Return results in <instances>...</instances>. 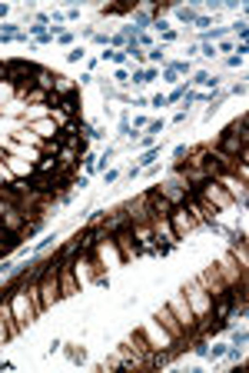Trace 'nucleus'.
<instances>
[{"label":"nucleus","mask_w":249,"mask_h":373,"mask_svg":"<svg viewBox=\"0 0 249 373\" xmlns=\"http://www.w3.org/2000/svg\"><path fill=\"white\" fill-rule=\"evenodd\" d=\"M163 127H166L163 120H150V124H146V133H150V137H160V133H163Z\"/></svg>","instance_id":"nucleus-19"},{"label":"nucleus","mask_w":249,"mask_h":373,"mask_svg":"<svg viewBox=\"0 0 249 373\" xmlns=\"http://www.w3.org/2000/svg\"><path fill=\"white\" fill-rule=\"evenodd\" d=\"M7 340H10V330H7V320L0 317V347H3Z\"/></svg>","instance_id":"nucleus-23"},{"label":"nucleus","mask_w":249,"mask_h":373,"mask_svg":"<svg viewBox=\"0 0 249 373\" xmlns=\"http://www.w3.org/2000/svg\"><path fill=\"white\" fill-rule=\"evenodd\" d=\"M232 30H236L239 43H246V37H249V27H246V20H236V23H232Z\"/></svg>","instance_id":"nucleus-15"},{"label":"nucleus","mask_w":249,"mask_h":373,"mask_svg":"<svg viewBox=\"0 0 249 373\" xmlns=\"http://www.w3.org/2000/svg\"><path fill=\"white\" fill-rule=\"evenodd\" d=\"M230 343H232V347H246V343H249V333H246V327H239V330H232Z\"/></svg>","instance_id":"nucleus-14"},{"label":"nucleus","mask_w":249,"mask_h":373,"mask_svg":"<svg viewBox=\"0 0 249 373\" xmlns=\"http://www.w3.org/2000/svg\"><path fill=\"white\" fill-rule=\"evenodd\" d=\"M199 50H203V57H206V60H216V57H219L216 43H199Z\"/></svg>","instance_id":"nucleus-17"},{"label":"nucleus","mask_w":249,"mask_h":373,"mask_svg":"<svg viewBox=\"0 0 249 373\" xmlns=\"http://www.w3.org/2000/svg\"><path fill=\"white\" fill-rule=\"evenodd\" d=\"M163 77H166V80H170V83H176V80H179V74H176V70H173V67H166V70H163Z\"/></svg>","instance_id":"nucleus-28"},{"label":"nucleus","mask_w":249,"mask_h":373,"mask_svg":"<svg viewBox=\"0 0 249 373\" xmlns=\"http://www.w3.org/2000/svg\"><path fill=\"white\" fill-rule=\"evenodd\" d=\"M140 330H143V336L150 340V347H153V350H170V347L176 350V340L163 330V323H160V320H146V327H140Z\"/></svg>","instance_id":"nucleus-2"},{"label":"nucleus","mask_w":249,"mask_h":373,"mask_svg":"<svg viewBox=\"0 0 249 373\" xmlns=\"http://www.w3.org/2000/svg\"><path fill=\"white\" fill-rule=\"evenodd\" d=\"M206 356H210V360H213V356H226V343H213Z\"/></svg>","instance_id":"nucleus-22"},{"label":"nucleus","mask_w":249,"mask_h":373,"mask_svg":"<svg viewBox=\"0 0 249 373\" xmlns=\"http://www.w3.org/2000/svg\"><path fill=\"white\" fill-rule=\"evenodd\" d=\"M70 90H73V83H70V77L57 74V83H53V93H60V97H67Z\"/></svg>","instance_id":"nucleus-11"},{"label":"nucleus","mask_w":249,"mask_h":373,"mask_svg":"<svg viewBox=\"0 0 249 373\" xmlns=\"http://www.w3.org/2000/svg\"><path fill=\"white\" fill-rule=\"evenodd\" d=\"M83 170H87V177L96 173V153H83Z\"/></svg>","instance_id":"nucleus-16"},{"label":"nucleus","mask_w":249,"mask_h":373,"mask_svg":"<svg viewBox=\"0 0 249 373\" xmlns=\"http://www.w3.org/2000/svg\"><path fill=\"white\" fill-rule=\"evenodd\" d=\"M216 50H226V54H230V50H236V43H232V40H223V43H219Z\"/></svg>","instance_id":"nucleus-31"},{"label":"nucleus","mask_w":249,"mask_h":373,"mask_svg":"<svg viewBox=\"0 0 249 373\" xmlns=\"http://www.w3.org/2000/svg\"><path fill=\"white\" fill-rule=\"evenodd\" d=\"M7 14H10V7H7V3H0V20L7 17Z\"/></svg>","instance_id":"nucleus-33"},{"label":"nucleus","mask_w":249,"mask_h":373,"mask_svg":"<svg viewBox=\"0 0 249 373\" xmlns=\"http://www.w3.org/2000/svg\"><path fill=\"white\" fill-rule=\"evenodd\" d=\"M190 87H210L213 93H216V87H219V77H213L210 70H196L193 74V80H186Z\"/></svg>","instance_id":"nucleus-7"},{"label":"nucleus","mask_w":249,"mask_h":373,"mask_svg":"<svg viewBox=\"0 0 249 373\" xmlns=\"http://www.w3.org/2000/svg\"><path fill=\"white\" fill-rule=\"evenodd\" d=\"M130 17H133V23H140V30L143 27H153V14H146V10H133Z\"/></svg>","instance_id":"nucleus-12"},{"label":"nucleus","mask_w":249,"mask_h":373,"mask_svg":"<svg viewBox=\"0 0 249 373\" xmlns=\"http://www.w3.org/2000/svg\"><path fill=\"white\" fill-rule=\"evenodd\" d=\"M146 124H150L146 117H133V130H140V127H146Z\"/></svg>","instance_id":"nucleus-32"},{"label":"nucleus","mask_w":249,"mask_h":373,"mask_svg":"<svg viewBox=\"0 0 249 373\" xmlns=\"http://www.w3.org/2000/svg\"><path fill=\"white\" fill-rule=\"evenodd\" d=\"M216 180H219V186H223V190L230 193V200H232V204L239 207V210H246V197H249L246 180H239V177H232V173H219Z\"/></svg>","instance_id":"nucleus-3"},{"label":"nucleus","mask_w":249,"mask_h":373,"mask_svg":"<svg viewBox=\"0 0 249 373\" xmlns=\"http://www.w3.org/2000/svg\"><path fill=\"white\" fill-rule=\"evenodd\" d=\"M116 177H120L116 170H103V180H107V184H116Z\"/></svg>","instance_id":"nucleus-29"},{"label":"nucleus","mask_w":249,"mask_h":373,"mask_svg":"<svg viewBox=\"0 0 249 373\" xmlns=\"http://www.w3.org/2000/svg\"><path fill=\"white\" fill-rule=\"evenodd\" d=\"M150 107H166V97H163V93H156V97H150Z\"/></svg>","instance_id":"nucleus-26"},{"label":"nucleus","mask_w":249,"mask_h":373,"mask_svg":"<svg viewBox=\"0 0 249 373\" xmlns=\"http://www.w3.org/2000/svg\"><path fill=\"white\" fill-rule=\"evenodd\" d=\"M243 60H246V57H239V54H230V57H226V63H230V67H243Z\"/></svg>","instance_id":"nucleus-25"},{"label":"nucleus","mask_w":249,"mask_h":373,"mask_svg":"<svg viewBox=\"0 0 249 373\" xmlns=\"http://www.w3.org/2000/svg\"><path fill=\"white\" fill-rule=\"evenodd\" d=\"M170 227H173V233L183 240V237H186V233H190L196 224H193V217L183 210V207H176V210H173V217H170Z\"/></svg>","instance_id":"nucleus-6"},{"label":"nucleus","mask_w":249,"mask_h":373,"mask_svg":"<svg viewBox=\"0 0 249 373\" xmlns=\"http://www.w3.org/2000/svg\"><path fill=\"white\" fill-rule=\"evenodd\" d=\"M183 293H186V303L193 307L196 320L206 323V320H210V307H213V297L206 293V287H203V283H193L190 290H183Z\"/></svg>","instance_id":"nucleus-1"},{"label":"nucleus","mask_w":249,"mask_h":373,"mask_svg":"<svg viewBox=\"0 0 249 373\" xmlns=\"http://www.w3.org/2000/svg\"><path fill=\"white\" fill-rule=\"evenodd\" d=\"M3 160H7V150H3V147H0V164H3Z\"/></svg>","instance_id":"nucleus-34"},{"label":"nucleus","mask_w":249,"mask_h":373,"mask_svg":"<svg viewBox=\"0 0 249 373\" xmlns=\"http://www.w3.org/2000/svg\"><path fill=\"white\" fill-rule=\"evenodd\" d=\"M73 293H80V280L73 273V267L60 263V297H73Z\"/></svg>","instance_id":"nucleus-5"},{"label":"nucleus","mask_w":249,"mask_h":373,"mask_svg":"<svg viewBox=\"0 0 249 373\" xmlns=\"http://www.w3.org/2000/svg\"><path fill=\"white\" fill-rule=\"evenodd\" d=\"M173 14H176V20H179V23H196V17H199V10H196V7H173Z\"/></svg>","instance_id":"nucleus-10"},{"label":"nucleus","mask_w":249,"mask_h":373,"mask_svg":"<svg viewBox=\"0 0 249 373\" xmlns=\"http://www.w3.org/2000/svg\"><path fill=\"white\" fill-rule=\"evenodd\" d=\"M146 60H150V63H163V47H150V50H146Z\"/></svg>","instance_id":"nucleus-18"},{"label":"nucleus","mask_w":249,"mask_h":373,"mask_svg":"<svg viewBox=\"0 0 249 373\" xmlns=\"http://www.w3.org/2000/svg\"><path fill=\"white\" fill-rule=\"evenodd\" d=\"M186 93H190V83H176V90H173L170 97H166V104H179V100H183Z\"/></svg>","instance_id":"nucleus-13"},{"label":"nucleus","mask_w":249,"mask_h":373,"mask_svg":"<svg viewBox=\"0 0 249 373\" xmlns=\"http://www.w3.org/2000/svg\"><path fill=\"white\" fill-rule=\"evenodd\" d=\"M113 80H116V83H126V70H123V67H116V70H113Z\"/></svg>","instance_id":"nucleus-27"},{"label":"nucleus","mask_w":249,"mask_h":373,"mask_svg":"<svg viewBox=\"0 0 249 373\" xmlns=\"http://www.w3.org/2000/svg\"><path fill=\"white\" fill-rule=\"evenodd\" d=\"M156 320L163 323V330H166V333H170L173 340H176V343H186V336H183V327L176 323V317H173V310H170V307H160ZM176 353H179V350H176Z\"/></svg>","instance_id":"nucleus-4"},{"label":"nucleus","mask_w":249,"mask_h":373,"mask_svg":"<svg viewBox=\"0 0 249 373\" xmlns=\"http://www.w3.org/2000/svg\"><path fill=\"white\" fill-rule=\"evenodd\" d=\"M156 157H160V144H156V147H150V150H143V153H140V160H136V167H140V170L153 167Z\"/></svg>","instance_id":"nucleus-9"},{"label":"nucleus","mask_w":249,"mask_h":373,"mask_svg":"<svg viewBox=\"0 0 249 373\" xmlns=\"http://www.w3.org/2000/svg\"><path fill=\"white\" fill-rule=\"evenodd\" d=\"M83 60V47H73L70 54H67V63H80Z\"/></svg>","instance_id":"nucleus-21"},{"label":"nucleus","mask_w":249,"mask_h":373,"mask_svg":"<svg viewBox=\"0 0 249 373\" xmlns=\"http://www.w3.org/2000/svg\"><path fill=\"white\" fill-rule=\"evenodd\" d=\"M176 37H179V34H176V30H173V27H170V30L163 34V43H173V40H176Z\"/></svg>","instance_id":"nucleus-30"},{"label":"nucleus","mask_w":249,"mask_h":373,"mask_svg":"<svg viewBox=\"0 0 249 373\" xmlns=\"http://www.w3.org/2000/svg\"><path fill=\"white\" fill-rule=\"evenodd\" d=\"M170 67L176 70V74H190V70H193V63H190V60H176V63H170Z\"/></svg>","instance_id":"nucleus-20"},{"label":"nucleus","mask_w":249,"mask_h":373,"mask_svg":"<svg viewBox=\"0 0 249 373\" xmlns=\"http://www.w3.org/2000/svg\"><path fill=\"white\" fill-rule=\"evenodd\" d=\"M34 83H37L40 90H53V83H57V74H53V70H47V67H40V63H37V74H34Z\"/></svg>","instance_id":"nucleus-8"},{"label":"nucleus","mask_w":249,"mask_h":373,"mask_svg":"<svg viewBox=\"0 0 249 373\" xmlns=\"http://www.w3.org/2000/svg\"><path fill=\"white\" fill-rule=\"evenodd\" d=\"M60 43H63V47H70V43H73V40H77V37H73V34H70V30H63V34H60Z\"/></svg>","instance_id":"nucleus-24"}]
</instances>
